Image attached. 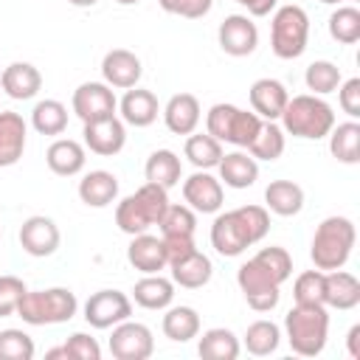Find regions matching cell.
<instances>
[{"mask_svg":"<svg viewBox=\"0 0 360 360\" xmlns=\"http://www.w3.org/2000/svg\"><path fill=\"white\" fill-rule=\"evenodd\" d=\"M34 340L22 329H3L0 332V360H31Z\"/></svg>","mask_w":360,"mask_h":360,"instance_id":"43","label":"cell"},{"mask_svg":"<svg viewBox=\"0 0 360 360\" xmlns=\"http://www.w3.org/2000/svg\"><path fill=\"white\" fill-rule=\"evenodd\" d=\"M163 121L174 135H191L200 124V101L191 93H177L163 107Z\"/></svg>","mask_w":360,"mask_h":360,"instance_id":"23","label":"cell"},{"mask_svg":"<svg viewBox=\"0 0 360 360\" xmlns=\"http://www.w3.org/2000/svg\"><path fill=\"white\" fill-rule=\"evenodd\" d=\"M84 160H87L84 146H82L79 141H73V138H56V141L48 146V152H45L48 169H51L53 174H59V177H73V174H79V172L84 169Z\"/></svg>","mask_w":360,"mask_h":360,"instance_id":"24","label":"cell"},{"mask_svg":"<svg viewBox=\"0 0 360 360\" xmlns=\"http://www.w3.org/2000/svg\"><path fill=\"white\" fill-rule=\"evenodd\" d=\"M346 349H349V357L360 360V323H354L346 335Z\"/></svg>","mask_w":360,"mask_h":360,"instance_id":"52","label":"cell"},{"mask_svg":"<svg viewBox=\"0 0 360 360\" xmlns=\"http://www.w3.org/2000/svg\"><path fill=\"white\" fill-rule=\"evenodd\" d=\"M278 343H281V329L273 321H264V318L262 321H253L248 326V332H245V349L250 354H256V357L273 354L278 349Z\"/></svg>","mask_w":360,"mask_h":360,"instance_id":"37","label":"cell"},{"mask_svg":"<svg viewBox=\"0 0 360 360\" xmlns=\"http://www.w3.org/2000/svg\"><path fill=\"white\" fill-rule=\"evenodd\" d=\"M127 259L135 270L141 273H160L169 262H166V250H163V239L152 236V233H135L129 248H127Z\"/></svg>","mask_w":360,"mask_h":360,"instance_id":"20","label":"cell"},{"mask_svg":"<svg viewBox=\"0 0 360 360\" xmlns=\"http://www.w3.org/2000/svg\"><path fill=\"white\" fill-rule=\"evenodd\" d=\"M354 239H357V231L349 217H326L312 236V248H309L312 264L323 273L343 267L352 256Z\"/></svg>","mask_w":360,"mask_h":360,"instance_id":"2","label":"cell"},{"mask_svg":"<svg viewBox=\"0 0 360 360\" xmlns=\"http://www.w3.org/2000/svg\"><path fill=\"white\" fill-rule=\"evenodd\" d=\"M295 304H323V270H304L292 284Z\"/></svg>","mask_w":360,"mask_h":360,"instance_id":"44","label":"cell"},{"mask_svg":"<svg viewBox=\"0 0 360 360\" xmlns=\"http://www.w3.org/2000/svg\"><path fill=\"white\" fill-rule=\"evenodd\" d=\"M321 3H326V6H338L340 0H321Z\"/></svg>","mask_w":360,"mask_h":360,"instance_id":"56","label":"cell"},{"mask_svg":"<svg viewBox=\"0 0 360 360\" xmlns=\"http://www.w3.org/2000/svg\"><path fill=\"white\" fill-rule=\"evenodd\" d=\"M118 6H135V3H141V0H115Z\"/></svg>","mask_w":360,"mask_h":360,"instance_id":"55","label":"cell"},{"mask_svg":"<svg viewBox=\"0 0 360 360\" xmlns=\"http://www.w3.org/2000/svg\"><path fill=\"white\" fill-rule=\"evenodd\" d=\"M45 357H48V360H56V357H65V360H70V357H68V349H65V346H59V349H51V352H45Z\"/></svg>","mask_w":360,"mask_h":360,"instance_id":"53","label":"cell"},{"mask_svg":"<svg viewBox=\"0 0 360 360\" xmlns=\"http://www.w3.org/2000/svg\"><path fill=\"white\" fill-rule=\"evenodd\" d=\"M82 135H84V146L93 155H101V158L118 155L124 149V143H127V129H124V121L118 115L87 121Z\"/></svg>","mask_w":360,"mask_h":360,"instance_id":"12","label":"cell"},{"mask_svg":"<svg viewBox=\"0 0 360 360\" xmlns=\"http://www.w3.org/2000/svg\"><path fill=\"white\" fill-rule=\"evenodd\" d=\"M115 197H118V177L107 169L87 172L79 180V200L90 208H107L110 202H115Z\"/></svg>","mask_w":360,"mask_h":360,"instance_id":"25","label":"cell"},{"mask_svg":"<svg viewBox=\"0 0 360 360\" xmlns=\"http://www.w3.org/2000/svg\"><path fill=\"white\" fill-rule=\"evenodd\" d=\"M70 6H76V8H87V6H96L98 0H68Z\"/></svg>","mask_w":360,"mask_h":360,"instance_id":"54","label":"cell"},{"mask_svg":"<svg viewBox=\"0 0 360 360\" xmlns=\"http://www.w3.org/2000/svg\"><path fill=\"white\" fill-rule=\"evenodd\" d=\"M287 343L301 357H315L323 352L329 338V315L323 304H295L284 315Z\"/></svg>","mask_w":360,"mask_h":360,"instance_id":"1","label":"cell"},{"mask_svg":"<svg viewBox=\"0 0 360 360\" xmlns=\"http://www.w3.org/2000/svg\"><path fill=\"white\" fill-rule=\"evenodd\" d=\"M287 101H290V93H287V87L278 79H270L267 76V79H256L250 84V107L264 121L281 118Z\"/></svg>","mask_w":360,"mask_h":360,"instance_id":"17","label":"cell"},{"mask_svg":"<svg viewBox=\"0 0 360 360\" xmlns=\"http://www.w3.org/2000/svg\"><path fill=\"white\" fill-rule=\"evenodd\" d=\"M160 236H194L197 231V211L188 208V205H172L163 211L160 222Z\"/></svg>","mask_w":360,"mask_h":360,"instance_id":"40","label":"cell"},{"mask_svg":"<svg viewBox=\"0 0 360 360\" xmlns=\"http://www.w3.org/2000/svg\"><path fill=\"white\" fill-rule=\"evenodd\" d=\"M236 3L245 6L248 14H253V17H267V14L276 8L278 0H236Z\"/></svg>","mask_w":360,"mask_h":360,"instance_id":"51","label":"cell"},{"mask_svg":"<svg viewBox=\"0 0 360 360\" xmlns=\"http://www.w3.org/2000/svg\"><path fill=\"white\" fill-rule=\"evenodd\" d=\"M141 59L127 51V48H112L104 53L101 59V76L110 87H118V90H129V87H138L141 82Z\"/></svg>","mask_w":360,"mask_h":360,"instance_id":"16","label":"cell"},{"mask_svg":"<svg viewBox=\"0 0 360 360\" xmlns=\"http://www.w3.org/2000/svg\"><path fill=\"white\" fill-rule=\"evenodd\" d=\"M169 267H172V281L180 284V287H186V290H200V287H205V284L211 281V273H214L211 259H208L205 253H200V250H191L188 256L172 262Z\"/></svg>","mask_w":360,"mask_h":360,"instance_id":"27","label":"cell"},{"mask_svg":"<svg viewBox=\"0 0 360 360\" xmlns=\"http://www.w3.org/2000/svg\"><path fill=\"white\" fill-rule=\"evenodd\" d=\"M132 315V301L121 290H98L84 304V321L93 329H112Z\"/></svg>","mask_w":360,"mask_h":360,"instance_id":"9","label":"cell"},{"mask_svg":"<svg viewBox=\"0 0 360 360\" xmlns=\"http://www.w3.org/2000/svg\"><path fill=\"white\" fill-rule=\"evenodd\" d=\"M264 205L278 217H295L304 208V188L292 180H273L264 188Z\"/></svg>","mask_w":360,"mask_h":360,"instance_id":"29","label":"cell"},{"mask_svg":"<svg viewBox=\"0 0 360 360\" xmlns=\"http://www.w3.org/2000/svg\"><path fill=\"white\" fill-rule=\"evenodd\" d=\"M31 124L39 135H62L68 127V107L56 98L37 101V107L31 110Z\"/></svg>","mask_w":360,"mask_h":360,"instance_id":"36","label":"cell"},{"mask_svg":"<svg viewBox=\"0 0 360 360\" xmlns=\"http://www.w3.org/2000/svg\"><path fill=\"white\" fill-rule=\"evenodd\" d=\"M236 284L245 295V301L256 309V312H270L276 309L278 298H281V284L256 262V259H248L239 270H236Z\"/></svg>","mask_w":360,"mask_h":360,"instance_id":"7","label":"cell"},{"mask_svg":"<svg viewBox=\"0 0 360 360\" xmlns=\"http://www.w3.org/2000/svg\"><path fill=\"white\" fill-rule=\"evenodd\" d=\"M329 34L340 45H354L360 39V8L354 6H340L329 17Z\"/></svg>","mask_w":360,"mask_h":360,"instance_id":"39","label":"cell"},{"mask_svg":"<svg viewBox=\"0 0 360 360\" xmlns=\"http://www.w3.org/2000/svg\"><path fill=\"white\" fill-rule=\"evenodd\" d=\"M217 169H219V183H225L231 188H248L259 177L256 158H250L248 152H239V149L222 155V160L217 163Z\"/></svg>","mask_w":360,"mask_h":360,"instance_id":"26","label":"cell"},{"mask_svg":"<svg viewBox=\"0 0 360 360\" xmlns=\"http://www.w3.org/2000/svg\"><path fill=\"white\" fill-rule=\"evenodd\" d=\"M183 200L197 214H217L222 208L225 191L214 174H208L205 169H197L191 177L183 180Z\"/></svg>","mask_w":360,"mask_h":360,"instance_id":"13","label":"cell"},{"mask_svg":"<svg viewBox=\"0 0 360 360\" xmlns=\"http://www.w3.org/2000/svg\"><path fill=\"white\" fill-rule=\"evenodd\" d=\"M284 129L276 121H262L259 132L253 135V141L248 143V155L256 160H278L284 155Z\"/></svg>","mask_w":360,"mask_h":360,"instance_id":"35","label":"cell"},{"mask_svg":"<svg viewBox=\"0 0 360 360\" xmlns=\"http://www.w3.org/2000/svg\"><path fill=\"white\" fill-rule=\"evenodd\" d=\"M304 82L312 90V96H326V93H335L343 79H340V68L338 65H332L326 59H318V62H312L307 68Z\"/></svg>","mask_w":360,"mask_h":360,"instance_id":"41","label":"cell"},{"mask_svg":"<svg viewBox=\"0 0 360 360\" xmlns=\"http://www.w3.org/2000/svg\"><path fill=\"white\" fill-rule=\"evenodd\" d=\"M158 3L169 14H177V17H186V20H200L211 11L214 0H158Z\"/></svg>","mask_w":360,"mask_h":360,"instance_id":"48","label":"cell"},{"mask_svg":"<svg viewBox=\"0 0 360 360\" xmlns=\"http://www.w3.org/2000/svg\"><path fill=\"white\" fill-rule=\"evenodd\" d=\"M70 107L73 112L87 124V121H96V118H107V115H115V93L107 82H84L73 90V98H70Z\"/></svg>","mask_w":360,"mask_h":360,"instance_id":"10","label":"cell"},{"mask_svg":"<svg viewBox=\"0 0 360 360\" xmlns=\"http://www.w3.org/2000/svg\"><path fill=\"white\" fill-rule=\"evenodd\" d=\"M219 48L228 56H250L259 45V28L248 14H231L222 20L219 31Z\"/></svg>","mask_w":360,"mask_h":360,"instance_id":"14","label":"cell"},{"mask_svg":"<svg viewBox=\"0 0 360 360\" xmlns=\"http://www.w3.org/2000/svg\"><path fill=\"white\" fill-rule=\"evenodd\" d=\"M183 155L188 158V163L194 166V169H217V163L222 160V143L214 138V135H208V132H191L188 138H186V146H183Z\"/></svg>","mask_w":360,"mask_h":360,"instance_id":"34","label":"cell"},{"mask_svg":"<svg viewBox=\"0 0 360 360\" xmlns=\"http://www.w3.org/2000/svg\"><path fill=\"white\" fill-rule=\"evenodd\" d=\"M0 87L6 90V96L17 98V101H28L39 93L42 73L31 62H11L0 76Z\"/></svg>","mask_w":360,"mask_h":360,"instance_id":"21","label":"cell"},{"mask_svg":"<svg viewBox=\"0 0 360 360\" xmlns=\"http://www.w3.org/2000/svg\"><path fill=\"white\" fill-rule=\"evenodd\" d=\"M166 208H169V194H166V188L146 180L135 194L124 197V200L115 205V225H118L124 233L135 236V233H143L146 228L158 225Z\"/></svg>","mask_w":360,"mask_h":360,"instance_id":"3","label":"cell"},{"mask_svg":"<svg viewBox=\"0 0 360 360\" xmlns=\"http://www.w3.org/2000/svg\"><path fill=\"white\" fill-rule=\"evenodd\" d=\"M278 284H284L290 276H292V256L284 250V248H278V245H270V248H262L256 256H253Z\"/></svg>","mask_w":360,"mask_h":360,"instance_id":"42","label":"cell"},{"mask_svg":"<svg viewBox=\"0 0 360 360\" xmlns=\"http://www.w3.org/2000/svg\"><path fill=\"white\" fill-rule=\"evenodd\" d=\"M121 110V118L129 124V127H149L155 124L158 112H160V104H158V96L152 90H143V87H129L118 104Z\"/></svg>","mask_w":360,"mask_h":360,"instance_id":"22","label":"cell"},{"mask_svg":"<svg viewBox=\"0 0 360 360\" xmlns=\"http://www.w3.org/2000/svg\"><path fill=\"white\" fill-rule=\"evenodd\" d=\"M143 174H146L149 183H158V186H163V188L169 191L172 186L180 183V177H183V163H180V158H177L172 149H155V152L149 155L146 166H143Z\"/></svg>","mask_w":360,"mask_h":360,"instance_id":"31","label":"cell"},{"mask_svg":"<svg viewBox=\"0 0 360 360\" xmlns=\"http://www.w3.org/2000/svg\"><path fill=\"white\" fill-rule=\"evenodd\" d=\"M59 228L51 217H42V214H34L28 217L22 225H20V245L28 256H37V259H45L51 253H56L59 248Z\"/></svg>","mask_w":360,"mask_h":360,"instance_id":"15","label":"cell"},{"mask_svg":"<svg viewBox=\"0 0 360 360\" xmlns=\"http://www.w3.org/2000/svg\"><path fill=\"white\" fill-rule=\"evenodd\" d=\"M338 104L349 118H360V79H346L338 84Z\"/></svg>","mask_w":360,"mask_h":360,"instance_id":"49","label":"cell"},{"mask_svg":"<svg viewBox=\"0 0 360 360\" xmlns=\"http://www.w3.org/2000/svg\"><path fill=\"white\" fill-rule=\"evenodd\" d=\"M329 152L340 163H349V166L360 160V124L354 118L343 121V124H335L329 129Z\"/></svg>","mask_w":360,"mask_h":360,"instance_id":"33","label":"cell"},{"mask_svg":"<svg viewBox=\"0 0 360 360\" xmlns=\"http://www.w3.org/2000/svg\"><path fill=\"white\" fill-rule=\"evenodd\" d=\"M79 301L68 287H51V290H25V295L17 304V315L31 326H48V323H65L76 315Z\"/></svg>","mask_w":360,"mask_h":360,"instance_id":"5","label":"cell"},{"mask_svg":"<svg viewBox=\"0 0 360 360\" xmlns=\"http://www.w3.org/2000/svg\"><path fill=\"white\" fill-rule=\"evenodd\" d=\"M262 121H264V118H259L256 112H248V110L233 107L222 143H233V146H239V149H248V143H250V141H253V135L259 132Z\"/></svg>","mask_w":360,"mask_h":360,"instance_id":"38","label":"cell"},{"mask_svg":"<svg viewBox=\"0 0 360 360\" xmlns=\"http://www.w3.org/2000/svg\"><path fill=\"white\" fill-rule=\"evenodd\" d=\"M360 304V281L346 270H326L323 273V307L332 309H354Z\"/></svg>","mask_w":360,"mask_h":360,"instance_id":"18","label":"cell"},{"mask_svg":"<svg viewBox=\"0 0 360 360\" xmlns=\"http://www.w3.org/2000/svg\"><path fill=\"white\" fill-rule=\"evenodd\" d=\"M163 335L174 343H188L191 338L200 335V315L194 307H166V315H163Z\"/></svg>","mask_w":360,"mask_h":360,"instance_id":"30","label":"cell"},{"mask_svg":"<svg viewBox=\"0 0 360 360\" xmlns=\"http://www.w3.org/2000/svg\"><path fill=\"white\" fill-rule=\"evenodd\" d=\"M28 124L20 112L3 110L0 112V166H14L25 152Z\"/></svg>","mask_w":360,"mask_h":360,"instance_id":"19","label":"cell"},{"mask_svg":"<svg viewBox=\"0 0 360 360\" xmlns=\"http://www.w3.org/2000/svg\"><path fill=\"white\" fill-rule=\"evenodd\" d=\"M160 239H163V250H166V262L169 264L183 259V256H188L191 250H197L194 248V236H160Z\"/></svg>","mask_w":360,"mask_h":360,"instance_id":"50","label":"cell"},{"mask_svg":"<svg viewBox=\"0 0 360 360\" xmlns=\"http://www.w3.org/2000/svg\"><path fill=\"white\" fill-rule=\"evenodd\" d=\"M211 245L225 259H233V256L245 253L253 245L236 208L233 211H225V214H217V219L211 225Z\"/></svg>","mask_w":360,"mask_h":360,"instance_id":"11","label":"cell"},{"mask_svg":"<svg viewBox=\"0 0 360 360\" xmlns=\"http://www.w3.org/2000/svg\"><path fill=\"white\" fill-rule=\"evenodd\" d=\"M281 124H284V132H290L295 138L321 141L335 127V112L321 96L304 93V96H292L287 101V107L281 112Z\"/></svg>","mask_w":360,"mask_h":360,"instance_id":"4","label":"cell"},{"mask_svg":"<svg viewBox=\"0 0 360 360\" xmlns=\"http://www.w3.org/2000/svg\"><path fill=\"white\" fill-rule=\"evenodd\" d=\"M68 349V357L70 360H101V346L96 338L84 335V332H73L65 343Z\"/></svg>","mask_w":360,"mask_h":360,"instance_id":"47","label":"cell"},{"mask_svg":"<svg viewBox=\"0 0 360 360\" xmlns=\"http://www.w3.org/2000/svg\"><path fill=\"white\" fill-rule=\"evenodd\" d=\"M236 211H239V217H242V222L248 228L250 242L253 245L262 242L267 236V231H270V214H267V208H262V205H239Z\"/></svg>","mask_w":360,"mask_h":360,"instance_id":"45","label":"cell"},{"mask_svg":"<svg viewBox=\"0 0 360 360\" xmlns=\"http://www.w3.org/2000/svg\"><path fill=\"white\" fill-rule=\"evenodd\" d=\"M239 349H242L239 338L225 326H214V329L202 332V338L197 343V352L202 360H236Z\"/></svg>","mask_w":360,"mask_h":360,"instance_id":"32","label":"cell"},{"mask_svg":"<svg viewBox=\"0 0 360 360\" xmlns=\"http://www.w3.org/2000/svg\"><path fill=\"white\" fill-rule=\"evenodd\" d=\"M155 352V338L152 329L138 323V321H121L112 326L110 335V354L115 360H146Z\"/></svg>","mask_w":360,"mask_h":360,"instance_id":"8","label":"cell"},{"mask_svg":"<svg viewBox=\"0 0 360 360\" xmlns=\"http://www.w3.org/2000/svg\"><path fill=\"white\" fill-rule=\"evenodd\" d=\"M132 298L143 309H166L174 301V281L163 278L160 273H146L132 287Z\"/></svg>","mask_w":360,"mask_h":360,"instance_id":"28","label":"cell"},{"mask_svg":"<svg viewBox=\"0 0 360 360\" xmlns=\"http://www.w3.org/2000/svg\"><path fill=\"white\" fill-rule=\"evenodd\" d=\"M22 295H25L22 278H17V276H0V318L14 315Z\"/></svg>","mask_w":360,"mask_h":360,"instance_id":"46","label":"cell"},{"mask_svg":"<svg viewBox=\"0 0 360 360\" xmlns=\"http://www.w3.org/2000/svg\"><path fill=\"white\" fill-rule=\"evenodd\" d=\"M309 39V17L301 6L287 3L276 8L270 22V48L278 59H298L307 51Z\"/></svg>","mask_w":360,"mask_h":360,"instance_id":"6","label":"cell"}]
</instances>
